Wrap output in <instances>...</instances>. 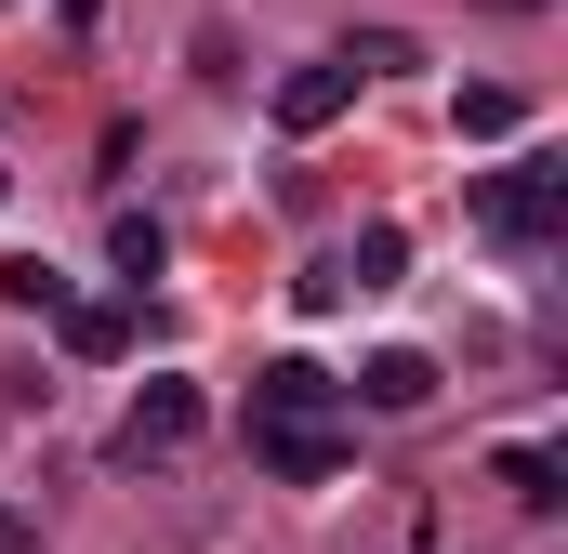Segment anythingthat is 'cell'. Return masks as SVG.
I'll return each instance as SVG.
<instances>
[{"label":"cell","instance_id":"obj_1","mask_svg":"<svg viewBox=\"0 0 568 554\" xmlns=\"http://www.w3.org/2000/svg\"><path fill=\"white\" fill-rule=\"evenodd\" d=\"M476 225H489L503 252H556V225H568V158H556V145L503 158V172L476 185Z\"/></svg>","mask_w":568,"mask_h":554},{"label":"cell","instance_id":"obj_2","mask_svg":"<svg viewBox=\"0 0 568 554\" xmlns=\"http://www.w3.org/2000/svg\"><path fill=\"white\" fill-rule=\"evenodd\" d=\"M199 422H212V397H199V383H172V370H159V383H133V410H120V435H106V462H172V449H199Z\"/></svg>","mask_w":568,"mask_h":554},{"label":"cell","instance_id":"obj_3","mask_svg":"<svg viewBox=\"0 0 568 554\" xmlns=\"http://www.w3.org/2000/svg\"><path fill=\"white\" fill-rule=\"evenodd\" d=\"M331 422H344V383L317 357H265L252 370V435H331Z\"/></svg>","mask_w":568,"mask_h":554},{"label":"cell","instance_id":"obj_4","mask_svg":"<svg viewBox=\"0 0 568 554\" xmlns=\"http://www.w3.org/2000/svg\"><path fill=\"white\" fill-rule=\"evenodd\" d=\"M265 106H278V133H331V120L357 106V66H344V53H304V66H278Z\"/></svg>","mask_w":568,"mask_h":554},{"label":"cell","instance_id":"obj_5","mask_svg":"<svg viewBox=\"0 0 568 554\" xmlns=\"http://www.w3.org/2000/svg\"><path fill=\"white\" fill-rule=\"evenodd\" d=\"M344 397H357V410H424V397H436V357H424V343H384V357H357Z\"/></svg>","mask_w":568,"mask_h":554},{"label":"cell","instance_id":"obj_6","mask_svg":"<svg viewBox=\"0 0 568 554\" xmlns=\"http://www.w3.org/2000/svg\"><path fill=\"white\" fill-rule=\"evenodd\" d=\"M489 489H503L516 515H568V462H556V449H503V462H489Z\"/></svg>","mask_w":568,"mask_h":554},{"label":"cell","instance_id":"obj_7","mask_svg":"<svg viewBox=\"0 0 568 554\" xmlns=\"http://www.w3.org/2000/svg\"><path fill=\"white\" fill-rule=\"evenodd\" d=\"M53 330H67V357H93V370H120V357H133V304H80V290H67V317H53Z\"/></svg>","mask_w":568,"mask_h":554},{"label":"cell","instance_id":"obj_8","mask_svg":"<svg viewBox=\"0 0 568 554\" xmlns=\"http://www.w3.org/2000/svg\"><path fill=\"white\" fill-rule=\"evenodd\" d=\"M397 265H410V238H397V225H357V238L331 252V277H344V290H397Z\"/></svg>","mask_w":568,"mask_h":554},{"label":"cell","instance_id":"obj_9","mask_svg":"<svg viewBox=\"0 0 568 554\" xmlns=\"http://www.w3.org/2000/svg\"><path fill=\"white\" fill-rule=\"evenodd\" d=\"M449 133H463V145H503V133H529V93H503V80H476V93L449 106Z\"/></svg>","mask_w":568,"mask_h":554},{"label":"cell","instance_id":"obj_10","mask_svg":"<svg viewBox=\"0 0 568 554\" xmlns=\"http://www.w3.org/2000/svg\"><path fill=\"white\" fill-rule=\"evenodd\" d=\"M252 462L291 475V489H317V475H344V435H252Z\"/></svg>","mask_w":568,"mask_h":554},{"label":"cell","instance_id":"obj_11","mask_svg":"<svg viewBox=\"0 0 568 554\" xmlns=\"http://www.w3.org/2000/svg\"><path fill=\"white\" fill-rule=\"evenodd\" d=\"M0 304H13V317H67V277L27 252V265H0Z\"/></svg>","mask_w":568,"mask_h":554},{"label":"cell","instance_id":"obj_12","mask_svg":"<svg viewBox=\"0 0 568 554\" xmlns=\"http://www.w3.org/2000/svg\"><path fill=\"white\" fill-rule=\"evenodd\" d=\"M106 252H120V277H133V290H145V277H159V265H172V238H159L145 212H120V225H106Z\"/></svg>","mask_w":568,"mask_h":554},{"label":"cell","instance_id":"obj_13","mask_svg":"<svg viewBox=\"0 0 568 554\" xmlns=\"http://www.w3.org/2000/svg\"><path fill=\"white\" fill-rule=\"evenodd\" d=\"M344 66H357V80H397V66H424V40H410V27H371V40H344Z\"/></svg>","mask_w":568,"mask_h":554},{"label":"cell","instance_id":"obj_14","mask_svg":"<svg viewBox=\"0 0 568 554\" xmlns=\"http://www.w3.org/2000/svg\"><path fill=\"white\" fill-rule=\"evenodd\" d=\"M0 554H40V515H13V502H0Z\"/></svg>","mask_w":568,"mask_h":554},{"label":"cell","instance_id":"obj_15","mask_svg":"<svg viewBox=\"0 0 568 554\" xmlns=\"http://www.w3.org/2000/svg\"><path fill=\"white\" fill-rule=\"evenodd\" d=\"M0 185H13V172H0Z\"/></svg>","mask_w":568,"mask_h":554}]
</instances>
